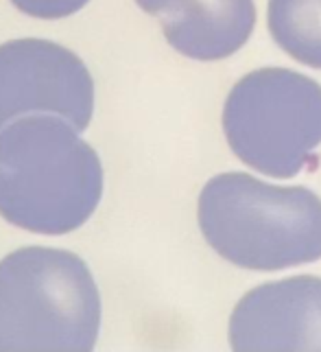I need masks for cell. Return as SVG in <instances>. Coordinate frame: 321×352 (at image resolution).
I'll list each match as a JSON object with an SVG mask.
<instances>
[{
  "instance_id": "6da1fadb",
  "label": "cell",
  "mask_w": 321,
  "mask_h": 352,
  "mask_svg": "<svg viewBox=\"0 0 321 352\" xmlns=\"http://www.w3.org/2000/svg\"><path fill=\"white\" fill-rule=\"evenodd\" d=\"M103 197L96 151L64 120L24 116L0 129V217L35 234L81 228Z\"/></svg>"
},
{
  "instance_id": "7a4b0ae2",
  "label": "cell",
  "mask_w": 321,
  "mask_h": 352,
  "mask_svg": "<svg viewBox=\"0 0 321 352\" xmlns=\"http://www.w3.org/2000/svg\"><path fill=\"white\" fill-rule=\"evenodd\" d=\"M208 245L243 270L278 272L321 258V199L306 186H271L221 173L199 195Z\"/></svg>"
},
{
  "instance_id": "3957f363",
  "label": "cell",
  "mask_w": 321,
  "mask_h": 352,
  "mask_svg": "<svg viewBox=\"0 0 321 352\" xmlns=\"http://www.w3.org/2000/svg\"><path fill=\"white\" fill-rule=\"evenodd\" d=\"M101 296L77 254L24 248L0 261V350H92Z\"/></svg>"
},
{
  "instance_id": "277c9868",
  "label": "cell",
  "mask_w": 321,
  "mask_h": 352,
  "mask_svg": "<svg viewBox=\"0 0 321 352\" xmlns=\"http://www.w3.org/2000/svg\"><path fill=\"white\" fill-rule=\"evenodd\" d=\"M223 131L243 164L298 175L321 144V86L289 68L254 70L228 94Z\"/></svg>"
},
{
  "instance_id": "5b68a950",
  "label": "cell",
  "mask_w": 321,
  "mask_h": 352,
  "mask_svg": "<svg viewBox=\"0 0 321 352\" xmlns=\"http://www.w3.org/2000/svg\"><path fill=\"white\" fill-rule=\"evenodd\" d=\"M94 112V81L81 59L48 40L0 44V129L27 114L66 118L85 131Z\"/></svg>"
},
{
  "instance_id": "8992f818",
  "label": "cell",
  "mask_w": 321,
  "mask_h": 352,
  "mask_svg": "<svg viewBox=\"0 0 321 352\" xmlns=\"http://www.w3.org/2000/svg\"><path fill=\"white\" fill-rule=\"evenodd\" d=\"M234 350H321V278L295 276L261 285L230 318Z\"/></svg>"
},
{
  "instance_id": "52a82bcc",
  "label": "cell",
  "mask_w": 321,
  "mask_h": 352,
  "mask_svg": "<svg viewBox=\"0 0 321 352\" xmlns=\"http://www.w3.org/2000/svg\"><path fill=\"white\" fill-rule=\"evenodd\" d=\"M153 16L177 53L199 62L225 59L256 27L254 0H135Z\"/></svg>"
},
{
  "instance_id": "ba28073f",
  "label": "cell",
  "mask_w": 321,
  "mask_h": 352,
  "mask_svg": "<svg viewBox=\"0 0 321 352\" xmlns=\"http://www.w3.org/2000/svg\"><path fill=\"white\" fill-rule=\"evenodd\" d=\"M269 31L295 62L321 68V0H269Z\"/></svg>"
},
{
  "instance_id": "9c48e42d",
  "label": "cell",
  "mask_w": 321,
  "mask_h": 352,
  "mask_svg": "<svg viewBox=\"0 0 321 352\" xmlns=\"http://www.w3.org/2000/svg\"><path fill=\"white\" fill-rule=\"evenodd\" d=\"M22 14L40 20H59L77 14L90 0H11Z\"/></svg>"
}]
</instances>
